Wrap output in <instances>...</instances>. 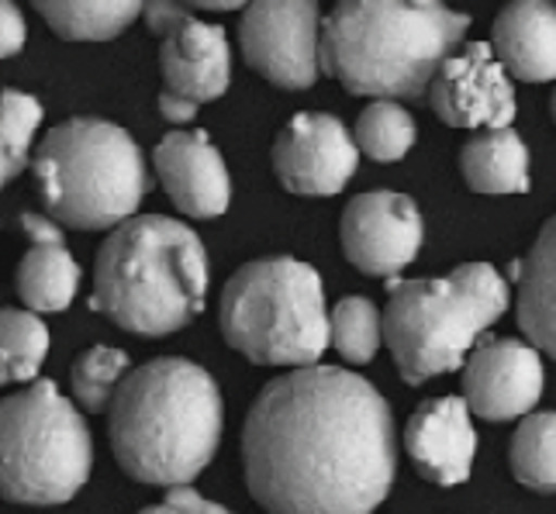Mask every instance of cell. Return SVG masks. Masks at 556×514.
Wrapping results in <instances>:
<instances>
[{"label": "cell", "mask_w": 556, "mask_h": 514, "mask_svg": "<svg viewBox=\"0 0 556 514\" xmlns=\"http://www.w3.org/2000/svg\"><path fill=\"white\" fill-rule=\"evenodd\" d=\"M242 463L249 493L274 514H363L397 473L391 408L350 370L298 367L249 408Z\"/></svg>", "instance_id": "cell-1"}, {"label": "cell", "mask_w": 556, "mask_h": 514, "mask_svg": "<svg viewBox=\"0 0 556 514\" xmlns=\"http://www.w3.org/2000/svg\"><path fill=\"white\" fill-rule=\"evenodd\" d=\"M467 28L446 0H336L321 22V69L359 98H418Z\"/></svg>", "instance_id": "cell-2"}, {"label": "cell", "mask_w": 556, "mask_h": 514, "mask_svg": "<svg viewBox=\"0 0 556 514\" xmlns=\"http://www.w3.org/2000/svg\"><path fill=\"white\" fill-rule=\"evenodd\" d=\"M108 432L131 480L190 484L218 449L222 394L190 359H152L122 380L108 408Z\"/></svg>", "instance_id": "cell-3"}, {"label": "cell", "mask_w": 556, "mask_h": 514, "mask_svg": "<svg viewBox=\"0 0 556 514\" xmlns=\"http://www.w3.org/2000/svg\"><path fill=\"white\" fill-rule=\"evenodd\" d=\"M207 294V253L194 228L163 215H131L104 239L90 308L136 335L190 325Z\"/></svg>", "instance_id": "cell-4"}, {"label": "cell", "mask_w": 556, "mask_h": 514, "mask_svg": "<svg viewBox=\"0 0 556 514\" xmlns=\"http://www.w3.org/2000/svg\"><path fill=\"white\" fill-rule=\"evenodd\" d=\"M31 174L46 211L80 232L118 228L149 194L139 145L125 128L101 118L55 125L35 152Z\"/></svg>", "instance_id": "cell-5"}, {"label": "cell", "mask_w": 556, "mask_h": 514, "mask_svg": "<svg viewBox=\"0 0 556 514\" xmlns=\"http://www.w3.org/2000/svg\"><path fill=\"white\" fill-rule=\"evenodd\" d=\"M383 338L405 384L464 367L470 346L508 311V283L488 262H467L439 280H391Z\"/></svg>", "instance_id": "cell-6"}, {"label": "cell", "mask_w": 556, "mask_h": 514, "mask_svg": "<svg viewBox=\"0 0 556 514\" xmlns=\"http://www.w3.org/2000/svg\"><path fill=\"white\" fill-rule=\"evenodd\" d=\"M225 342L260 367H312L332 342L321 277L291 256L245 262L218 304Z\"/></svg>", "instance_id": "cell-7"}, {"label": "cell", "mask_w": 556, "mask_h": 514, "mask_svg": "<svg viewBox=\"0 0 556 514\" xmlns=\"http://www.w3.org/2000/svg\"><path fill=\"white\" fill-rule=\"evenodd\" d=\"M93 466V442L84 414L35 380L11 394L0 411V487L14 504H63L80 493Z\"/></svg>", "instance_id": "cell-8"}, {"label": "cell", "mask_w": 556, "mask_h": 514, "mask_svg": "<svg viewBox=\"0 0 556 514\" xmlns=\"http://www.w3.org/2000/svg\"><path fill=\"white\" fill-rule=\"evenodd\" d=\"M318 0H249L239 22L245 63L283 90H308L321 69Z\"/></svg>", "instance_id": "cell-9"}, {"label": "cell", "mask_w": 556, "mask_h": 514, "mask_svg": "<svg viewBox=\"0 0 556 514\" xmlns=\"http://www.w3.org/2000/svg\"><path fill=\"white\" fill-rule=\"evenodd\" d=\"M359 163V142L332 114L301 111L274 142V169L283 190L301 197H329L350 183Z\"/></svg>", "instance_id": "cell-10"}, {"label": "cell", "mask_w": 556, "mask_h": 514, "mask_svg": "<svg viewBox=\"0 0 556 514\" xmlns=\"http://www.w3.org/2000/svg\"><path fill=\"white\" fill-rule=\"evenodd\" d=\"M342 253L367 277H394L418 256L426 228L412 197L377 190L359 194L342 211Z\"/></svg>", "instance_id": "cell-11"}, {"label": "cell", "mask_w": 556, "mask_h": 514, "mask_svg": "<svg viewBox=\"0 0 556 514\" xmlns=\"http://www.w3.org/2000/svg\"><path fill=\"white\" fill-rule=\"evenodd\" d=\"M429 104L453 128H508L515 90L494 46L473 42L453 52L429 87Z\"/></svg>", "instance_id": "cell-12"}, {"label": "cell", "mask_w": 556, "mask_h": 514, "mask_svg": "<svg viewBox=\"0 0 556 514\" xmlns=\"http://www.w3.org/2000/svg\"><path fill=\"white\" fill-rule=\"evenodd\" d=\"M464 397L484 422L529 414L543 397L540 352L519 338L484 342L464 367Z\"/></svg>", "instance_id": "cell-13"}, {"label": "cell", "mask_w": 556, "mask_h": 514, "mask_svg": "<svg viewBox=\"0 0 556 514\" xmlns=\"http://www.w3.org/2000/svg\"><path fill=\"white\" fill-rule=\"evenodd\" d=\"M152 166L184 215L190 218H218L232 201V177L218 156V149L207 142L204 131L174 128L152 152Z\"/></svg>", "instance_id": "cell-14"}, {"label": "cell", "mask_w": 556, "mask_h": 514, "mask_svg": "<svg viewBox=\"0 0 556 514\" xmlns=\"http://www.w3.org/2000/svg\"><path fill=\"white\" fill-rule=\"evenodd\" d=\"M405 449L418 477L439 487H456L470 477L477 432L467 397H432L421 404L405 428Z\"/></svg>", "instance_id": "cell-15"}, {"label": "cell", "mask_w": 556, "mask_h": 514, "mask_svg": "<svg viewBox=\"0 0 556 514\" xmlns=\"http://www.w3.org/2000/svg\"><path fill=\"white\" fill-rule=\"evenodd\" d=\"M160 69L163 90L180 93V98L207 104L222 98L232 83V49H228L225 28L204 25L194 14L180 22L160 46Z\"/></svg>", "instance_id": "cell-16"}, {"label": "cell", "mask_w": 556, "mask_h": 514, "mask_svg": "<svg viewBox=\"0 0 556 514\" xmlns=\"http://www.w3.org/2000/svg\"><path fill=\"white\" fill-rule=\"evenodd\" d=\"M491 46L505 69L519 80H556V4L553 0H511L497 14Z\"/></svg>", "instance_id": "cell-17"}, {"label": "cell", "mask_w": 556, "mask_h": 514, "mask_svg": "<svg viewBox=\"0 0 556 514\" xmlns=\"http://www.w3.org/2000/svg\"><path fill=\"white\" fill-rule=\"evenodd\" d=\"M31 249L17 266V297L31 311H63L80 287V266L66 253L60 224L42 215H22Z\"/></svg>", "instance_id": "cell-18"}, {"label": "cell", "mask_w": 556, "mask_h": 514, "mask_svg": "<svg viewBox=\"0 0 556 514\" xmlns=\"http://www.w3.org/2000/svg\"><path fill=\"white\" fill-rule=\"evenodd\" d=\"M511 277L519 280V325L535 349L556 359V215L543 224L540 239Z\"/></svg>", "instance_id": "cell-19"}, {"label": "cell", "mask_w": 556, "mask_h": 514, "mask_svg": "<svg viewBox=\"0 0 556 514\" xmlns=\"http://www.w3.org/2000/svg\"><path fill=\"white\" fill-rule=\"evenodd\" d=\"M464 180L477 194H526L529 152L511 128H484L464 145L459 156Z\"/></svg>", "instance_id": "cell-20"}, {"label": "cell", "mask_w": 556, "mask_h": 514, "mask_svg": "<svg viewBox=\"0 0 556 514\" xmlns=\"http://www.w3.org/2000/svg\"><path fill=\"white\" fill-rule=\"evenodd\" d=\"M31 4L66 42H108L136 22L146 0H31Z\"/></svg>", "instance_id": "cell-21"}, {"label": "cell", "mask_w": 556, "mask_h": 514, "mask_svg": "<svg viewBox=\"0 0 556 514\" xmlns=\"http://www.w3.org/2000/svg\"><path fill=\"white\" fill-rule=\"evenodd\" d=\"M511 473L529 490H556V411L529 414L511 439Z\"/></svg>", "instance_id": "cell-22"}, {"label": "cell", "mask_w": 556, "mask_h": 514, "mask_svg": "<svg viewBox=\"0 0 556 514\" xmlns=\"http://www.w3.org/2000/svg\"><path fill=\"white\" fill-rule=\"evenodd\" d=\"M356 142L377 163H397L415 145L412 114L394 101H374L356 118Z\"/></svg>", "instance_id": "cell-23"}, {"label": "cell", "mask_w": 556, "mask_h": 514, "mask_svg": "<svg viewBox=\"0 0 556 514\" xmlns=\"http://www.w3.org/2000/svg\"><path fill=\"white\" fill-rule=\"evenodd\" d=\"M0 338H4V380L14 384H28L38 376L49 352V332L35 311H14L8 308L0 314Z\"/></svg>", "instance_id": "cell-24"}, {"label": "cell", "mask_w": 556, "mask_h": 514, "mask_svg": "<svg viewBox=\"0 0 556 514\" xmlns=\"http://www.w3.org/2000/svg\"><path fill=\"white\" fill-rule=\"evenodd\" d=\"M128 376V356L111 346H93L84 356H76L70 384L76 404L87 411H108L122 380Z\"/></svg>", "instance_id": "cell-25"}, {"label": "cell", "mask_w": 556, "mask_h": 514, "mask_svg": "<svg viewBox=\"0 0 556 514\" xmlns=\"http://www.w3.org/2000/svg\"><path fill=\"white\" fill-rule=\"evenodd\" d=\"M383 338V318L367 297H346L332 308V342L346 363H370Z\"/></svg>", "instance_id": "cell-26"}, {"label": "cell", "mask_w": 556, "mask_h": 514, "mask_svg": "<svg viewBox=\"0 0 556 514\" xmlns=\"http://www.w3.org/2000/svg\"><path fill=\"white\" fill-rule=\"evenodd\" d=\"M0 114H4V149H0V177L14 180L28 166L35 128L42 121V104L22 90H4L0 98Z\"/></svg>", "instance_id": "cell-27"}, {"label": "cell", "mask_w": 556, "mask_h": 514, "mask_svg": "<svg viewBox=\"0 0 556 514\" xmlns=\"http://www.w3.org/2000/svg\"><path fill=\"white\" fill-rule=\"evenodd\" d=\"M152 514H166V511H174V514H225V507L218 501H207L201 498V493L194 487H187V484H177V487H169V493L160 501V504H152L149 507Z\"/></svg>", "instance_id": "cell-28"}, {"label": "cell", "mask_w": 556, "mask_h": 514, "mask_svg": "<svg viewBox=\"0 0 556 514\" xmlns=\"http://www.w3.org/2000/svg\"><path fill=\"white\" fill-rule=\"evenodd\" d=\"M25 17L11 0H0V55H17L25 46Z\"/></svg>", "instance_id": "cell-29"}, {"label": "cell", "mask_w": 556, "mask_h": 514, "mask_svg": "<svg viewBox=\"0 0 556 514\" xmlns=\"http://www.w3.org/2000/svg\"><path fill=\"white\" fill-rule=\"evenodd\" d=\"M198 107H201V104H194V101L180 98V93H169V90H163V93H160V114H163L166 121H174V125H187V121H194Z\"/></svg>", "instance_id": "cell-30"}, {"label": "cell", "mask_w": 556, "mask_h": 514, "mask_svg": "<svg viewBox=\"0 0 556 514\" xmlns=\"http://www.w3.org/2000/svg\"><path fill=\"white\" fill-rule=\"evenodd\" d=\"M190 8H204V11H236V8H245L249 0H184Z\"/></svg>", "instance_id": "cell-31"}, {"label": "cell", "mask_w": 556, "mask_h": 514, "mask_svg": "<svg viewBox=\"0 0 556 514\" xmlns=\"http://www.w3.org/2000/svg\"><path fill=\"white\" fill-rule=\"evenodd\" d=\"M553 118H556V93H553Z\"/></svg>", "instance_id": "cell-32"}]
</instances>
